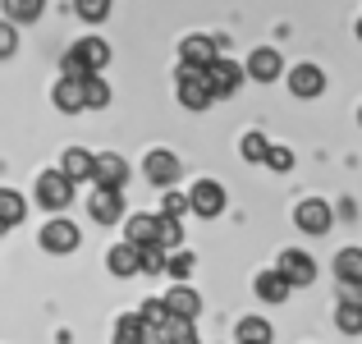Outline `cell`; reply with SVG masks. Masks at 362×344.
Returning a JSON list of instances; mask_svg holds the SVG:
<instances>
[{
    "label": "cell",
    "instance_id": "cell-5",
    "mask_svg": "<svg viewBox=\"0 0 362 344\" xmlns=\"http://www.w3.org/2000/svg\"><path fill=\"white\" fill-rule=\"evenodd\" d=\"M275 271L284 275V280L293 285V289H303V285H312L317 280V262H312L303 248H284L280 257H275Z\"/></svg>",
    "mask_w": 362,
    "mask_h": 344
},
{
    "label": "cell",
    "instance_id": "cell-36",
    "mask_svg": "<svg viewBox=\"0 0 362 344\" xmlns=\"http://www.w3.org/2000/svg\"><path fill=\"white\" fill-rule=\"evenodd\" d=\"M165 317H170L165 299H151V303H142V321H147V340H151V331H156V326H160Z\"/></svg>",
    "mask_w": 362,
    "mask_h": 344
},
{
    "label": "cell",
    "instance_id": "cell-24",
    "mask_svg": "<svg viewBox=\"0 0 362 344\" xmlns=\"http://www.w3.org/2000/svg\"><path fill=\"white\" fill-rule=\"evenodd\" d=\"M335 275H339V285L362 289V248H344V253L335 257Z\"/></svg>",
    "mask_w": 362,
    "mask_h": 344
},
{
    "label": "cell",
    "instance_id": "cell-30",
    "mask_svg": "<svg viewBox=\"0 0 362 344\" xmlns=\"http://www.w3.org/2000/svg\"><path fill=\"white\" fill-rule=\"evenodd\" d=\"M234 340H252V344H266V340H271V326H266V321L262 317H243L239 321V326H234Z\"/></svg>",
    "mask_w": 362,
    "mask_h": 344
},
{
    "label": "cell",
    "instance_id": "cell-6",
    "mask_svg": "<svg viewBox=\"0 0 362 344\" xmlns=\"http://www.w3.org/2000/svg\"><path fill=\"white\" fill-rule=\"evenodd\" d=\"M243 64H234V60H225V55H216L211 64H206V83H211V92H216V101L221 97H234V92L243 88Z\"/></svg>",
    "mask_w": 362,
    "mask_h": 344
},
{
    "label": "cell",
    "instance_id": "cell-2",
    "mask_svg": "<svg viewBox=\"0 0 362 344\" xmlns=\"http://www.w3.org/2000/svg\"><path fill=\"white\" fill-rule=\"evenodd\" d=\"M37 202H42L46 212H64V207L74 202V179L64 175V170H42V175H37Z\"/></svg>",
    "mask_w": 362,
    "mask_h": 344
},
{
    "label": "cell",
    "instance_id": "cell-35",
    "mask_svg": "<svg viewBox=\"0 0 362 344\" xmlns=\"http://www.w3.org/2000/svg\"><path fill=\"white\" fill-rule=\"evenodd\" d=\"M266 166H271L275 175H289V170H293V151H289V147H275V142H271V147H266Z\"/></svg>",
    "mask_w": 362,
    "mask_h": 344
},
{
    "label": "cell",
    "instance_id": "cell-34",
    "mask_svg": "<svg viewBox=\"0 0 362 344\" xmlns=\"http://www.w3.org/2000/svg\"><path fill=\"white\" fill-rule=\"evenodd\" d=\"M184 243V225H179V216H160V248H179Z\"/></svg>",
    "mask_w": 362,
    "mask_h": 344
},
{
    "label": "cell",
    "instance_id": "cell-20",
    "mask_svg": "<svg viewBox=\"0 0 362 344\" xmlns=\"http://www.w3.org/2000/svg\"><path fill=\"white\" fill-rule=\"evenodd\" d=\"M289 289H293V285L284 280L275 266H271V271H262V275L252 280V294H257L262 303H284V299H289Z\"/></svg>",
    "mask_w": 362,
    "mask_h": 344
},
{
    "label": "cell",
    "instance_id": "cell-29",
    "mask_svg": "<svg viewBox=\"0 0 362 344\" xmlns=\"http://www.w3.org/2000/svg\"><path fill=\"white\" fill-rule=\"evenodd\" d=\"M110 5H115V0H74V14H78L83 23H106Z\"/></svg>",
    "mask_w": 362,
    "mask_h": 344
},
{
    "label": "cell",
    "instance_id": "cell-10",
    "mask_svg": "<svg viewBox=\"0 0 362 344\" xmlns=\"http://www.w3.org/2000/svg\"><path fill=\"white\" fill-rule=\"evenodd\" d=\"M243 74L252 83H275L284 74V55L275 51V46H257L252 55H247V64H243Z\"/></svg>",
    "mask_w": 362,
    "mask_h": 344
},
{
    "label": "cell",
    "instance_id": "cell-39",
    "mask_svg": "<svg viewBox=\"0 0 362 344\" xmlns=\"http://www.w3.org/2000/svg\"><path fill=\"white\" fill-rule=\"evenodd\" d=\"M358 124H362V106H358Z\"/></svg>",
    "mask_w": 362,
    "mask_h": 344
},
{
    "label": "cell",
    "instance_id": "cell-16",
    "mask_svg": "<svg viewBox=\"0 0 362 344\" xmlns=\"http://www.w3.org/2000/svg\"><path fill=\"white\" fill-rule=\"evenodd\" d=\"M69 51L83 60V69H88V74H97V69H106V64H110V46L101 42V37H78Z\"/></svg>",
    "mask_w": 362,
    "mask_h": 344
},
{
    "label": "cell",
    "instance_id": "cell-17",
    "mask_svg": "<svg viewBox=\"0 0 362 344\" xmlns=\"http://www.w3.org/2000/svg\"><path fill=\"white\" fill-rule=\"evenodd\" d=\"M124 239L129 243H160V216H151V212L129 216L124 221Z\"/></svg>",
    "mask_w": 362,
    "mask_h": 344
},
{
    "label": "cell",
    "instance_id": "cell-37",
    "mask_svg": "<svg viewBox=\"0 0 362 344\" xmlns=\"http://www.w3.org/2000/svg\"><path fill=\"white\" fill-rule=\"evenodd\" d=\"M18 51V23H0V60H9V55Z\"/></svg>",
    "mask_w": 362,
    "mask_h": 344
},
{
    "label": "cell",
    "instance_id": "cell-23",
    "mask_svg": "<svg viewBox=\"0 0 362 344\" xmlns=\"http://www.w3.org/2000/svg\"><path fill=\"white\" fill-rule=\"evenodd\" d=\"M60 170L74 179V184L92 179V151H88V147H64V156H60Z\"/></svg>",
    "mask_w": 362,
    "mask_h": 344
},
{
    "label": "cell",
    "instance_id": "cell-4",
    "mask_svg": "<svg viewBox=\"0 0 362 344\" xmlns=\"http://www.w3.org/2000/svg\"><path fill=\"white\" fill-rule=\"evenodd\" d=\"M293 225L303 229V234H330V225H335V212H330V202H321V197H303L298 207H293Z\"/></svg>",
    "mask_w": 362,
    "mask_h": 344
},
{
    "label": "cell",
    "instance_id": "cell-8",
    "mask_svg": "<svg viewBox=\"0 0 362 344\" xmlns=\"http://www.w3.org/2000/svg\"><path fill=\"white\" fill-rule=\"evenodd\" d=\"M88 212H92L97 225H119L124 221V193L110 188V184H97V193L88 197Z\"/></svg>",
    "mask_w": 362,
    "mask_h": 344
},
{
    "label": "cell",
    "instance_id": "cell-18",
    "mask_svg": "<svg viewBox=\"0 0 362 344\" xmlns=\"http://www.w3.org/2000/svg\"><path fill=\"white\" fill-rule=\"evenodd\" d=\"M165 308L175 312V317H193V321H197V312H202V294H197L193 285H184V280H179L175 289L165 294Z\"/></svg>",
    "mask_w": 362,
    "mask_h": 344
},
{
    "label": "cell",
    "instance_id": "cell-9",
    "mask_svg": "<svg viewBox=\"0 0 362 344\" xmlns=\"http://www.w3.org/2000/svg\"><path fill=\"white\" fill-rule=\"evenodd\" d=\"M188 207H193L202 221H216V216L225 212V188L216 184V179H197L193 193H188Z\"/></svg>",
    "mask_w": 362,
    "mask_h": 344
},
{
    "label": "cell",
    "instance_id": "cell-33",
    "mask_svg": "<svg viewBox=\"0 0 362 344\" xmlns=\"http://www.w3.org/2000/svg\"><path fill=\"white\" fill-rule=\"evenodd\" d=\"M266 147H271V142H266L262 133H243L239 138V156L243 161H266Z\"/></svg>",
    "mask_w": 362,
    "mask_h": 344
},
{
    "label": "cell",
    "instance_id": "cell-25",
    "mask_svg": "<svg viewBox=\"0 0 362 344\" xmlns=\"http://www.w3.org/2000/svg\"><path fill=\"white\" fill-rule=\"evenodd\" d=\"M115 344H142L147 340V321H142V312H124V317L115 321V336H110Z\"/></svg>",
    "mask_w": 362,
    "mask_h": 344
},
{
    "label": "cell",
    "instance_id": "cell-3",
    "mask_svg": "<svg viewBox=\"0 0 362 344\" xmlns=\"http://www.w3.org/2000/svg\"><path fill=\"white\" fill-rule=\"evenodd\" d=\"M179 170H184V166H179V156L170 147H151L147 156H142V175H147L151 188H170L179 179Z\"/></svg>",
    "mask_w": 362,
    "mask_h": 344
},
{
    "label": "cell",
    "instance_id": "cell-31",
    "mask_svg": "<svg viewBox=\"0 0 362 344\" xmlns=\"http://www.w3.org/2000/svg\"><path fill=\"white\" fill-rule=\"evenodd\" d=\"M193 253H179V248H170L165 253V275H175V280H188V275H193Z\"/></svg>",
    "mask_w": 362,
    "mask_h": 344
},
{
    "label": "cell",
    "instance_id": "cell-32",
    "mask_svg": "<svg viewBox=\"0 0 362 344\" xmlns=\"http://www.w3.org/2000/svg\"><path fill=\"white\" fill-rule=\"evenodd\" d=\"M160 193H165V197H160V216H184V212H193V207H188V193H179L175 184L160 188Z\"/></svg>",
    "mask_w": 362,
    "mask_h": 344
},
{
    "label": "cell",
    "instance_id": "cell-28",
    "mask_svg": "<svg viewBox=\"0 0 362 344\" xmlns=\"http://www.w3.org/2000/svg\"><path fill=\"white\" fill-rule=\"evenodd\" d=\"M138 271L165 275V248H160V243H138Z\"/></svg>",
    "mask_w": 362,
    "mask_h": 344
},
{
    "label": "cell",
    "instance_id": "cell-38",
    "mask_svg": "<svg viewBox=\"0 0 362 344\" xmlns=\"http://www.w3.org/2000/svg\"><path fill=\"white\" fill-rule=\"evenodd\" d=\"M358 42H362V18H358Z\"/></svg>",
    "mask_w": 362,
    "mask_h": 344
},
{
    "label": "cell",
    "instance_id": "cell-22",
    "mask_svg": "<svg viewBox=\"0 0 362 344\" xmlns=\"http://www.w3.org/2000/svg\"><path fill=\"white\" fill-rule=\"evenodd\" d=\"M28 221V197L14 188H0V229H14Z\"/></svg>",
    "mask_w": 362,
    "mask_h": 344
},
{
    "label": "cell",
    "instance_id": "cell-14",
    "mask_svg": "<svg viewBox=\"0 0 362 344\" xmlns=\"http://www.w3.org/2000/svg\"><path fill=\"white\" fill-rule=\"evenodd\" d=\"M335 326L344 331V336H362V294L354 289V285H344V294H339Z\"/></svg>",
    "mask_w": 362,
    "mask_h": 344
},
{
    "label": "cell",
    "instance_id": "cell-15",
    "mask_svg": "<svg viewBox=\"0 0 362 344\" xmlns=\"http://www.w3.org/2000/svg\"><path fill=\"white\" fill-rule=\"evenodd\" d=\"M51 97H55V110H64V115L88 110V101H83V79H74V74H60V83L51 88Z\"/></svg>",
    "mask_w": 362,
    "mask_h": 344
},
{
    "label": "cell",
    "instance_id": "cell-27",
    "mask_svg": "<svg viewBox=\"0 0 362 344\" xmlns=\"http://www.w3.org/2000/svg\"><path fill=\"white\" fill-rule=\"evenodd\" d=\"M0 9H5L9 23H37L46 9V0H0Z\"/></svg>",
    "mask_w": 362,
    "mask_h": 344
},
{
    "label": "cell",
    "instance_id": "cell-13",
    "mask_svg": "<svg viewBox=\"0 0 362 344\" xmlns=\"http://www.w3.org/2000/svg\"><path fill=\"white\" fill-rule=\"evenodd\" d=\"M289 92L303 97V101L321 97V92H326V74H321L317 64H293V69H289Z\"/></svg>",
    "mask_w": 362,
    "mask_h": 344
},
{
    "label": "cell",
    "instance_id": "cell-12",
    "mask_svg": "<svg viewBox=\"0 0 362 344\" xmlns=\"http://www.w3.org/2000/svg\"><path fill=\"white\" fill-rule=\"evenodd\" d=\"M92 179H97V184H110V188H124L129 184V161H124L119 151H101V156H92Z\"/></svg>",
    "mask_w": 362,
    "mask_h": 344
},
{
    "label": "cell",
    "instance_id": "cell-21",
    "mask_svg": "<svg viewBox=\"0 0 362 344\" xmlns=\"http://www.w3.org/2000/svg\"><path fill=\"white\" fill-rule=\"evenodd\" d=\"M106 266H110V275H119V280H129V275H138V243H115L106 253Z\"/></svg>",
    "mask_w": 362,
    "mask_h": 344
},
{
    "label": "cell",
    "instance_id": "cell-7",
    "mask_svg": "<svg viewBox=\"0 0 362 344\" xmlns=\"http://www.w3.org/2000/svg\"><path fill=\"white\" fill-rule=\"evenodd\" d=\"M216 55H225V37L193 33V37H184V42H179V60H184V64H197V69H206Z\"/></svg>",
    "mask_w": 362,
    "mask_h": 344
},
{
    "label": "cell",
    "instance_id": "cell-26",
    "mask_svg": "<svg viewBox=\"0 0 362 344\" xmlns=\"http://www.w3.org/2000/svg\"><path fill=\"white\" fill-rule=\"evenodd\" d=\"M83 101H88V110H106L110 106V83L97 74H83Z\"/></svg>",
    "mask_w": 362,
    "mask_h": 344
},
{
    "label": "cell",
    "instance_id": "cell-11",
    "mask_svg": "<svg viewBox=\"0 0 362 344\" xmlns=\"http://www.w3.org/2000/svg\"><path fill=\"white\" fill-rule=\"evenodd\" d=\"M78 243H83V234H78V225H74V221H46L42 225V248H46V253L64 257V253H74Z\"/></svg>",
    "mask_w": 362,
    "mask_h": 344
},
{
    "label": "cell",
    "instance_id": "cell-1",
    "mask_svg": "<svg viewBox=\"0 0 362 344\" xmlns=\"http://www.w3.org/2000/svg\"><path fill=\"white\" fill-rule=\"evenodd\" d=\"M175 92H179V106H184V110H206V106L216 101L211 83H206V69L184 64V60H179V83H175Z\"/></svg>",
    "mask_w": 362,
    "mask_h": 344
},
{
    "label": "cell",
    "instance_id": "cell-19",
    "mask_svg": "<svg viewBox=\"0 0 362 344\" xmlns=\"http://www.w3.org/2000/svg\"><path fill=\"white\" fill-rule=\"evenodd\" d=\"M151 340H165V344H197L193 317H175V312H170V317L160 321L156 331H151Z\"/></svg>",
    "mask_w": 362,
    "mask_h": 344
}]
</instances>
